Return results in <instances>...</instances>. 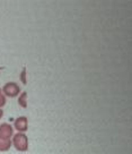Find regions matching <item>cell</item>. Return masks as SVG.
Here are the masks:
<instances>
[{
    "label": "cell",
    "mask_w": 132,
    "mask_h": 154,
    "mask_svg": "<svg viewBox=\"0 0 132 154\" xmlns=\"http://www.w3.org/2000/svg\"><path fill=\"white\" fill-rule=\"evenodd\" d=\"M18 104L22 108H27V93L23 92L18 95Z\"/></svg>",
    "instance_id": "cell-6"
},
{
    "label": "cell",
    "mask_w": 132,
    "mask_h": 154,
    "mask_svg": "<svg viewBox=\"0 0 132 154\" xmlns=\"http://www.w3.org/2000/svg\"><path fill=\"white\" fill-rule=\"evenodd\" d=\"M14 127L18 133H24L25 134V131H27V129H28V119L26 117H24V116H20V117L15 119Z\"/></svg>",
    "instance_id": "cell-3"
},
{
    "label": "cell",
    "mask_w": 132,
    "mask_h": 154,
    "mask_svg": "<svg viewBox=\"0 0 132 154\" xmlns=\"http://www.w3.org/2000/svg\"><path fill=\"white\" fill-rule=\"evenodd\" d=\"M2 117H4V110H2V109H0V119H1Z\"/></svg>",
    "instance_id": "cell-9"
},
{
    "label": "cell",
    "mask_w": 132,
    "mask_h": 154,
    "mask_svg": "<svg viewBox=\"0 0 132 154\" xmlns=\"http://www.w3.org/2000/svg\"><path fill=\"white\" fill-rule=\"evenodd\" d=\"M25 72H26V70H25V69H23V72H22V82H23L24 85L27 83V81L25 79Z\"/></svg>",
    "instance_id": "cell-8"
},
{
    "label": "cell",
    "mask_w": 132,
    "mask_h": 154,
    "mask_svg": "<svg viewBox=\"0 0 132 154\" xmlns=\"http://www.w3.org/2000/svg\"><path fill=\"white\" fill-rule=\"evenodd\" d=\"M11 145L18 152H26L28 149V137L24 133H17L11 137Z\"/></svg>",
    "instance_id": "cell-1"
},
{
    "label": "cell",
    "mask_w": 132,
    "mask_h": 154,
    "mask_svg": "<svg viewBox=\"0 0 132 154\" xmlns=\"http://www.w3.org/2000/svg\"><path fill=\"white\" fill-rule=\"evenodd\" d=\"M1 92H2V94H4L6 97H7V96H8V97H17V96L20 94V87H19V85L17 83L8 82L4 85Z\"/></svg>",
    "instance_id": "cell-2"
},
{
    "label": "cell",
    "mask_w": 132,
    "mask_h": 154,
    "mask_svg": "<svg viewBox=\"0 0 132 154\" xmlns=\"http://www.w3.org/2000/svg\"><path fill=\"white\" fill-rule=\"evenodd\" d=\"M14 136V128L13 126L4 122L0 125V138H4V140H10L11 137Z\"/></svg>",
    "instance_id": "cell-4"
},
{
    "label": "cell",
    "mask_w": 132,
    "mask_h": 154,
    "mask_svg": "<svg viewBox=\"0 0 132 154\" xmlns=\"http://www.w3.org/2000/svg\"><path fill=\"white\" fill-rule=\"evenodd\" d=\"M11 140H4L0 138V152H7L11 147Z\"/></svg>",
    "instance_id": "cell-5"
},
{
    "label": "cell",
    "mask_w": 132,
    "mask_h": 154,
    "mask_svg": "<svg viewBox=\"0 0 132 154\" xmlns=\"http://www.w3.org/2000/svg\"><path fill=\"white\" fill-rule=\"evenodd\" d=\"M6 102H7V99H6V96L2 94L1 88H0V109H2V108L6 106Z\"/></svg>",
    "instance_id": "cell-7"
}]
</instances>
